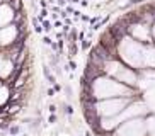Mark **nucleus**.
<instances>
[{
	"mask_svg": "<svg viewBox=\"0 0 155 136\" xmlns=\"http://www.w3.org/2000/svg\"><path fill=\"white\" fill-rule=\"evenodd\" d=\"M80 107L94 136H155V4L101 32L80 77Z\"/></svg>",
	"mask_w": 155,
	"mask_h": 136,
	"instance_id": "nucleus-1",
	"label": "nucleus"
},
{
	"mask_svg": "<svg viewBox=\"0 0 155 136\" xmlns=\"http://www.w3.org/2000/svg\"><path fill=\"white\" fill-rule=\"evenodd\" d=\"M70 2H73V4H78V2H80V0H70Z\"/></svg>",
	"mask_w": 155,
	"mask_h": 136,
	"instance_id": "nucleus-2",
	"label": "nucleus"
},
{
	"mask_svg": "<svg viewBox=\"0 0 155 136\" xmlns=\"http://www.w3.org/2000/svg\"><path fill=\"white\" fill-rule=\"evenodd\" d=\"M31 2H32V0H31Z\"/></svg>",
	"mask_w": 155,
	"mask_h": 136,
	"instance_id": "nucleus-3",
	"label": "nucleus"
}]
</instances>
